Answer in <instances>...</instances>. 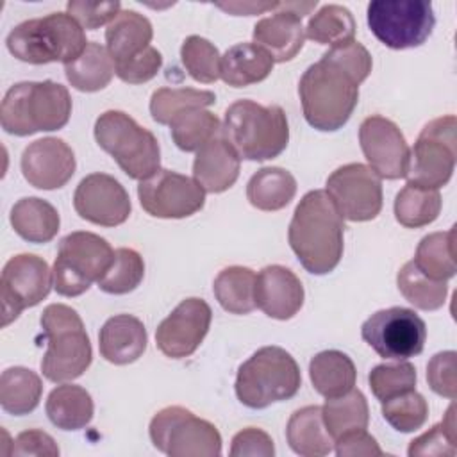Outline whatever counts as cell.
Segmentation results:
<instances>
[{
  "label": "cell",
  "mask_w": 457,
  "mask_h": 457,
  "mask_svg": "<svg viewBox=\"0 0 457 457\" xmlns=\"http://www.w3.org/2000/svg\"><path fill=\"white\" fill-rule=\"evenodd\" d=\"M345 221L325 189H312L295 207L287 239L300 264L312 275L330 273L343 257Z\"/></svg>",
  "instance_id": "1"
},
{
  "label": "cell",
  "mask_w": 457,
  "mask_h": 457,
  "mask_svg": "<svg viewBox=\"0 0 457 457\" xmlns=\"http://www.w3.org/2000/svg\"><path fill=\"white\" fill-rule=\"evenodd\" d=\"M359 86L361 82L350 71L323 54L298 82L307 123L321 132L339 130L357 107Z\"/></svg>",
  "instance_id": "2"
},
{
  "label": "cell",
  "mask_w": 457,
  "mask_h": 457,
  "mask_svg": "<svg viewBox=\"0 0 457 457\" xmlns=\"http://www.w3.org/2000/svg\"><path fill=\"white\" fill-rule=\"evenodd\" d=\"M70 114V91L54 80L18 82L7 89L0 105L2 129L12 136L59 130Z\"/></svg>",
  "instance_id": "3"
},
{
  "label": "cell",
  "mask_w": 457,
  "mask_h": 457,
  "mask_svg": "<svg viewBox=\"0 0 457 457\" xmlns=\"http://www.w3.org/2000/svg\"><path fill=\"white\" fill-rule=\"evenodd\" d=\"M221 136L241 159L268 161L286 150L289 143V123L280 105L237 100L225 111Z\"/></svg>",
  "instance_id": "4"
},
{
  "label": "cell",
  "mask_w": 457,
  "mask_h": 457,
  "mask_svg": "<svg viewBox=\"0 0 457 457\" xmlns=\"http://www.w3.org/2000/svg\"><path fill=\"white\" fill-rule=\"evenodd\" d=\"M84 29L68 12H50L18 23L7 34L11 55L29 64L75 61L87 46Z\"/></svg>",
  "instance_id": "5"
},
{
  "label": "cell",
  "mask_w": 457,
  "mask_h": 457,
  "mask_svg": "<svg viewBox=\"0 0 457 457\" xmlns=\"http://www.w3.org/2000/svg\"><path fill=\"white\" fill-rule=\"evenodd\" d=\"M39 323L46 339L43 375L59 384L84 375L93 361V350L79 312L64 303H50L43 309Z\"/></svg>",
  "instance_id": "6"
},
{
  "label": "cell",
  "mask_w": 457,
  "mask_h": 457,
  "mask_svg": "<svg viewBox=\"0 0 457 457\" xmlns=\"http://www.w3.org/2000/svg\"><path fill=\"white\" fill-rule=\"evenodd\" d=\"M302 386L296 361L280 346H262L248 357L236 375V396L250 409L293 398Z\"/></svg>",
  "instance_id": "7"
},
{
  "label": "cell",
  "mask_w": 457,
  "mask_h": 457,
  "mask_svg": "<svg viewBox=\"0 0 457 457\" xmlns=\"http://www.w3.org/2000/svg\"><path fill=\"white\" fill-rule=\"evenodd\" d=\"M95 139L134 180H146L161 170L157 137L123 111L102 112L95 121Z\"/></svg>",
  "instance_id": "8"
},
{
  "label": "cell",
  "mask_w": 457,
  "mask_h": 457,
  "mask_svg": "<svg viewBox=\"0 0 457 457\" xmlns=\"http://www.w3.org/2000/svg\"><path fill=\"white\" fill-rule=\"evenodd\" d=\"M114 261V250L98 234L77 230L64 236L54 261V287L61 296H79L98 282Z\"/></svg>",
  "instance_id": "9"
},
{
  "label": "cell",
  "mask_w": 457,
  "mask_h": 457,
  "mask_svg": "<svg viewBox=\"0 0 457 457\" xmlns=\"http://www.w3.org/2000/svg\"><path fill=\"white\" fill-rule=\"evenodd\" d=\"M457 155V120L453 114L428 121L409 152L407 184L425 189L446 186L453 175Z\"/></svg>",
  "instance_id": "10"
},
{
  "label": "cell",
  "mask_w": 457,
  "mask_h": 457,
  "mask_svg": "<svg viewBox=\"0 0 457 457\" xmlns=\"http://www.w3.org/2000/svg\"><path fill=\"white\" fill-rule=\"evenodd\" d=\"M148 432L154 446L170 457H218L221 453L218 428L180 405L161 409L152 418Z\"/></svg>",
  "instance_id": "11"
},
{
  "label": "cell",
  "mask_w": 457,
  "mask_h": 457,
  "mask_svg": "<svg viewBox=\"0 0 457 457\" xmlns=\"http://www.w3.org/2000/svg\"><path fill=\"white\" fill-rule=\"evenodd\" d=\"M366 18L373 36L393 50L421 46L436 25L432 4L427 0H373Z\"/></svg>",
  "instance_id": "12"
},
{
  "label": "cell",
  "mask_w": 457,
  "mask_h": 457,
  "mask_svg": "<svg viewBox=\"0 0 457 457\" xmlns=\"http://www.w3.org/2000/svg\"><path fill=\"white\" fill-rule=\"evenodd\" d=\"M362 339L384 359L407 361L423 352L425 321L407 307H389L371 314L361 327Z\"/></svg>",
  "instance_id": "13"
},
{
  "label": "cell",
  "mask_w": 457,
  "mask_h": 457,
  "mask_svg": "<svg viewBox=\"0 0 457 457\" xmlns=\"http://www.w3.org/2000/svg\"><path fill=\"white\" fill-rule=\"evenodd\" d=\"M54 286V271L36 253L11 257L0 275L2 327L12 323L23 309L45 300Z\"/></svg>",
  "instance_id": "14"
},
{
  "label": "cell",
  "mask_w": 457,
  "mask_h": 457,
  "mask_svg": "<svg viewBox=\"0 0 457 457\" xmlns=\"http://www.w3.org/2000/svg\"><path fill=\"white\" fill-rule=\"evenodd\" d=\"M343 220L370 221L382 211V180L366 164L339 166L327 179V189Z\"/></svg>",
  "instance_id": "15"
},
{
  "label": "cell",
  "mask_w": 457,
  "mask_h": 457,
  "mask_svg": "<svg viewBox=\"0 0 457 457\" xmlns=\"http://www.w3.org/2000/svg\"><path fill=\"white\" fill-rule=\"evenodd\" d=\"M137 196L150 216L162 220L187 218L205 204V191L195 179L164 168L139 182Z\"/></svg>",
  "instance_id": "16"
},
{
  "label": "cell",
  "mask_w": 457,
  "mask_h": 457,
  "mask_svg": "<svg viewBox=\"0 0 457 457\" xmlns=\"http://www.w3.org/2000/svg\"><path fill=\"white\" fill-rule=\"evenodd\" d=\"M359 143L370 168L380 179L405 177L411 148L395 121L378 114L368 116L359 127Z\"/></svg>",
  "instance_id": "17"
},
{
  "label": "cell",
  "mask_w": 457,
  "mask_h": 457,
  "mask_svg": "<svg viewBox=\"0 0 457 457\" xmlns=\"http://www.w3.org/2000/svg\"><path fill=\"white\" fill-rule=\"evenodd\" d=\"M212 311L202 298L182 300L157 327V348L170 359H184L196 352L209 332Z\"/></svg>",
  "instance_id": "18"
},
{
  "label": "cell",
  "mask_w": 457,
  "mask_h": 457,
  "mask_svg": "<svg viewBox=\"0 0 457 457\" xmlns=\"http://www.w3.org/2000/svg\"><path fill=\"white\" fill-rule=\"evenodd\" d=\"M75 212L100 227H118L130 216L132 204L125 187L107 173L84 177L73 195Z\"/></svg>",
  "instance_id": "19"
},
{
  "label": "cell",
  "mask_w": 457,
  "mask_h": 457,
  "mask_svg": "<svg viewBox=\"0 0 457 457\" xmlns=\"http://www.w3.org/2000/svg\"><path fill=\"white\" fill-rule=\"evenodd\" d=\"M21 173L37 189H59L73 177L77 161L71 146L61 137H41L21 154Z\"/></svg>",
  "instance_id": "20"
},
{
  "label": "cell",
  "mask_w": 457,
  "mask_h": 457,
  "mask_svg": "<svg viewBox=\"0 0 457 457\" xmlns=\"http://www.w3.org/2000/svg\"><path fill=\"white\" fill-rule=\"evenodd\" d=\"M303 286L286 266L271 264L255 278V305L273 320H291L303 305Z\"/></svg>",
  "instance_id": "21"
},
{
  "label": "cell",
  "mask_w": 457,
  "mask_h": 457,
  "mask_svg": "<svg viewBox=\"0 0 457 457\" xmlns=\"http://www.w3.org/2000/svg\"><path fill=\"white\" fill-rule=\"evenodd\" d=\"M253 41L264 48L275 62H287L296 57L305 41L302 18L282 7L278 2L271 16L259 20L253 27Z\"/></svg>",
  "instance_id": "22"
},
{
  "label": "cell",
  "mask_w": 457,
  "mask_h": 457,
  "mask_svg": "<svg viewBox=\"0 0 457 457\" xmlns=\"http://www.w3.org/2000/svg\"><path fill=\"white\" fill-rule=\"evenodd\" d=\"M239 170L241 157L221 134L205 143L193 161V179L207 193L230 189L239 177Z\"/></svg>",
  "instance_id": "23"
},
{
  "label": "cell",
  "mask_w": 457,
  "mask_h": 457,
  "mask_svg": "<svg viewBox=\"0 0 457 457\" xmlns=\"http://www.w3.org/2000/svg\"><path fill=\"white\" fill-rule=\"evenodd\" d=\"M148 336L143 321L132 314L109 318L98 334V348L105 361L125 366L136 362L146 350Z\"/></svg>",
  "instance_id": "24"
},
{
  "label": "cell",
  "mask_w": 457,
  "mask_h": 457,
  "mask_svg": "<svg viewBox=\"0 0 457 457\" xmlns=\"http://www.w3.org/2000/svg\"><path fill=\"white\" fill-rule=\"evenodd\" d=\"M152 37L150 20L132 9H121L105 29V45L114 64L125 62L146 50Z\"/></svg>",
  "instance_id": "25"
},
{
  "label": "cell",
  "mask_w": 457,
  "mask_h": 457,
  "mask_svg": "<svg viewBox=\"0 0 457 457\" xmlns=\"http://www.w3.org/2000/svg\"><path fill=\"white\" fill-rule=\"evenodd\" d=\"M291 450L302 457H323L334 450V437L328 434L320 405H305L295 411L286 427Z\"/></svg>",
  "instance_id": "26"
},
{
  "label": "cell",
  "mask_w": 457,
  "mask_h": 457,
  "mask_svg": "<svg viewBox=\"0 0 457 457\" xmlns=\"http://www.w3.org/2000/svg\"><path fill=\"white\" fill-rule=\"evenodd\" d=\"M275 61L255 43H237L221 55L220 79L232 87H246L262 82Z\"/></svg>",
  "instance_id": "27"
},
{
  "label": "cell",
  "mask_w": 457,
  "mask_h": 457,
  "mask_svg": "<svg viewBox=\"0 0 457 457\" xmlns=\"http://www.w3.org/2000/svg\"><path fill=\"white\" fill-rule=\"evenodd\" d=\"M14 232L29 243L52 241L61 225L57 209L37 196H25L18 200L9 214Z\"/></svg>",
  "instance_id": "28"
},
{
  "label": "cell",
  "mask_w": 457,
  "mask_h": 457,
  "mask_svg": "<svg viewBox=\"0 0 457 457\" xmlns=\"http://www.w3.org/2000/svg\"><path fill=\"white\" fill-rule=\"evenodd\" d=\"M48 420L61 430H80L93 420L95 405L91 395L75 384L62 382L46 398Z\"/></svg>",
  "instance_id": "29"
},
{
  "label": "cell",
  "mask_w": 457,
  "mask_h": 457,
  "mask_svg": "<svg viewBox=\"0 0 457 457\" xmlns=\"http://www.w3.org/2000/svg\"><path fill=\"white\" fill-rule=\"evenodd\" d=\"M309 377L314 389L325 398H336L355 386L353 361L339 350H323L309 362Z\"/></svg>",
  "instance_id": "30"
},
{
  "label": "cell",
  "mask_w": 457,
  "mask_h": 457,
  "mask_svg": "<svg viewBox=\"0 0 457 457\" xmlns=\"http://www.w3.org/2000/svg\"><path fill=\"white\" fill-rule=\"evenodd\" d=\"M296 195L295 177L278 166L257 170L246 184V198L259 211H280Z\"/></svg>",
  "instance_id": "31"
},
{
  "label": "cell",
  "mask_w": 457,
  "mask_h": 457,
  "mask_svg": "<svg viewBox=\"0 0 457 457\" xmlns=\"http://www.w3.org/2000/svg\"><path fill=\"white\" fill-rule=\"evenodd\" d=\"M114 73V61L107 48L95 41H89L86 50L75 61L64 64V75L71 87L84 93L104 89L109 86Z\"/></svg>",
  "instance_id": "32"
},
{
  "label": "cell",
  "mask_w": 457,
  "mask_h": 457,
  "mask_svg": "<svg viewBox=\"0 0 457 457\" xmlns=\"http://www.w3.org/2000/svg\"><path fill=\"white\" fill-rule=\"evenodd\" d=\"M43 382L39 375L23 366H12L0 377V405L5 412L23 416L32 412L41 400Z\"/></svg>",
  "instance_id": "33"
},
{
  "label": "cell",
  "mask_w": 457,
  "mask_h": 457,
  "mask_svg": "<svg viewBox=\"0 0 457 457\" xmlns=\"http://www.w3.org/2000/svg\"><path fill=\"white\" fill-rule=\"evenodd\" d=\"M255 278L253 270L246 266L223 268L212 284V291L220 305L232 314H248L255 305Z\"/></svg>",
  "instance_id": "34"
},
{
  "label": "cell",
  "mask_w": 457,
  "mask_h": 457,
  "mask_svg": "<svg viewBox=\"0 0 457 457\" xmlns=\"http://www.w3.org/2000/svg\"><path fill=\"white\" fill-rule=\"evenodd\" d=\"M414 266L434 280H448L455 275V227L446 232L425 236L416 248Z\"/></svg>",
  "instance_id": "35"
},
{
  "label": "cell",
  "mask_w": 457,
  "mask_h": 457,
  "mask_svg": "<svg viewBox=\"0 0 457 457\" xmlns=\"http://www.w3.org/2000/svg\"><path fill=\"white\" fill-rule=\"evenodd\" d=\"M321 416L334 441L346 432L366 428L370 421L366 396L353 387L341 396L327 398L325 405L321 407Z\"/></svg>",
  "instance_id": "36"
},
{
  "label": "cell",
  "mask_w": 457,
  "mask_h": 457,
  "mask_svg": "<svg viewBox=\"0 0 457 457\" xmlns=\"http://www.w3.org/2000/svg\"><path fill=\"white\" fill-rule=\"evenodd\" d=\"M170 132L173 143L182 152H198L205 143L221 134V123L211 111L195 107L173 118Z\"/></svg>",
  "instance_id": "37"
},
{
  "label": "cell",
  "mask_w": 457,
  "mask_h": 457,
  "mask_svg": "<svg viewBox=\"0 0 457 457\" xmlns=\"http://www.w3.org/2000/svg\"><path fill=\"white\" fill-rule=\"evenodd\" d=\"M441 204L443 200L437 189L405 184L395 198V218L407 228H420L437 220Z\"/></svg>",
  "instance_id": "38"
},
{
  "label": "cell",
  "mask_w": 457,
  "mask_h": 457,
  "mask_svg": "<svg viewBox=\"0 0 457 457\" xmlns=\"http://www.w3.org/2000/svg\"><path fill=\"white\" fill-rule=\"evenodd\" d=\"M305 37L330 48L355 39V20L352 12L337 4L323 5L305 25Z\"/></svg>",
  "instance_id": "39"
},
{
  "label": "cell",
  "mask_w": 457,
  "mask_h": 457,
  "mask_svg": "<svg viewBox=\"0 0 457 457\" xmlns=\"http://www.w3.org/2000/svg\"><path fill=\"white\" fill-rule=\"evenodd\" d=\"M216 102V95L195 87H159L150 98V114L154 121L170 125L180 112L195 107H209Z\"/></svg>",
  "instance_id": "40"
},
{
  "label": "cell",
  "mask_w": 457,
  "mask_h": 457,
  "mask_svg": "<svg viewBox=\"0 0 457 457\" xmlns=\"http://www.w3.org/2000/svg\"><path fill=\"white\" fill-rule=\"evenodd\" d=\"M396 284L403 298L421 311H436L443 307L448 295L446 280L428 278L414 266L412 261L405 262L400 268L396 275Z\"/></svg>",
  "instance_id": "41"
},
{
  "label": "cell",
  "mask_w": 457,
  "mask_h": 457,
  "mask_svg": "<svg viewBox=\"0 0 457 457\" xmlns=\"http://www.w3.org/2000/svg\"><path fill=\"white\" fill-rule=\"evenodd\" d=\"M145 277L143 257L132 248L114 250V261L107 273L96 282L104 293L127 295L134 291Z\"/></svg>",
  "instance_id": "42"
},
{
  "label": "cell",
  "mask_w": 457,
  "mask_h": 457,
  "mask_svg": "<svg viewBox=\"0 0 457 457\" xmlns=\"http://www.w3.org/2000/svg\"><path fill=\"white\" fill-rule=\"evenodd\" d=\"M180 61L186 71L204 84L216 82L221 70V55L218 48L202 36H187L180 46Z\"/></svg>",
  "instance_id": "43"
},
{
  "label": "cell",
  "mask_w": 457,
  "mask_h": 457,
  "mask_svg": "<svg viewBox=\"0 0 457 457\" xmlns=\"http://www.w3.org/2000/svg\"><path fill=\"white\" fill-rule=\"evenodd\" d=\"M382 403L384 420L398 432H414L421 428L428 418V403L416 389L405 391Z\"/></svg>",
  "instance_id": "44"
},
{
  "label": "cell",
  "mask_w": 457,
  "mask_h": 457,
  "mask_svg": "<svg viewBox=\"0 0 457 457\" xmlns=\"http://www.w3.org/2000/svg\"><path fill=\"white\" fill-rule=\"evenodd\" d=\"M409 457L443 455L453 457L457 453V428H455V403H452L437 425L411 441Z\"/></svg>",
  "instance_id": "45"
},
{
  "label": "cell",
  "mask_w": 457,
  "mask_h": 457,
  "mask_svg": "<svg viewBox=\"0 0 457 457\" xmlns=\"http://www.w3.org/2000/svg\"><path fill=\"white\" fill-rule=\"evenodd\" d=\"M416 368L407 361L378 364L368 375L371 393L378 402H384L405 391H412L416 387Z\"/></svg>",
  "instance_id": "46"
},
{
  "label": "cell",
  "mask_w": 457,
  "mask_h": 457,
  "mask_svg": "<svg viewBox=\"0 0 457 457\" xmlns=\"http://www.w3.org/2000/svg\"><path fill=\"white\" fill-rule=\"evenodd\" d=\"M457 353L453 350L436 353L427 364V382L430 389L445 398L457 396Z\"/></svg>",
  "instance_id": "47"
},
{
  "label": "cell",
  "mask_w": 457,
  "mask_h": 457,
  "mask_svg": "<svg viewBox=\"0 0 457 457\" xmlns=\"http://www.w3.org/2000/svg\"><path fill=\"white\" fill-rule=\"evenodd\" d=\"M66 11L73 16L79 25L86 30H95L102 25H109L118 12L121 11V4L114 2H86V0H71L66 4Z\"/></svg>",
  "instance_id": "48"
},
{
  "label": "cell",
  "mask_w": 457,
  "mask_h": 457,
  "mask_svg": "<svg viewBox=\"0 0 457 457\" xmlns=\"http://www.w3.org/2000/svg\"><path fill=\"white\" fill-rule=\"evenodd\" d=\"M161 66H162V55L152 45L141 54H137L136 57L125 62L114 64L116 75L129 84H143L152 80L159 73Z\"/></svg>",
  "instance_id": "49"
},
{
  "label": "cell",
  "mask_w": 457,
  "mask_h": 457,
  "mask_svg": "<svg viewBox=\"0 0 457 457\" xmlns=\"http://www.w3.org/2000/svg\"><path fill=\"white\" fill-rule=\"evenodd\" d=\"M327 57H330L332 61H336L339 66H343L346 71H350L359 82H364L368 79V75L371 73V55L370 52L359 43V41H350L346 45L341 46H334L328 48L325 52Z\"/></svg>",
  "instance_id": "50"
},
{
  "label": "cell",
  "mask_w": 457,
  "mask_h": 457,
  "mask_svg": "<svg viewBox=\"0 0 457 457\" xmlns=\"http://www.w3.org/2000/svg\"><path fill=\"white\" fill-rule=\"evenodd\" d=\"M228 453L230 457H273L275 445L268 432L255 427H246L232 437Z\"/></svg>",
  "instance_id": "51"
},
{
  "label": "cell",
  "mask_w": 457,
  "mask_h": 457,
  "mask_svg": "<svg viewBox=\"0 0 457 457\" xmlns=\"http://www.w3.org/2000/svg\"><path fill=\"white\" fill-rule=\"evenodd\" d=\"M11 455H37V457H57L59 446L54 437L39 428H29L16 436L12 441Z\"/></svg>",
  "instance_id": "52"
},
{
  "label": "cell",
  "mask_w": 457,
  "mask_h": 457,
  "mask_svg": "<svg viewBox=\"0 0 457 457\" xmlns=\"http://www.w3.org/2000/svg\"><path fill=\"white\" fill-rule=\"evenodd\" d=\"M336 453L339 457H380L384 455L377 439L366 432V428L352 430L334 441Z\"/></svg>",
  "instance_id": "53"
},
{
  "label": "cell",
  "mask_w": 457,
  "mask_h": 457,
  "mask_svg": "<svg viewBox=\"0 0 457 457\" xmlns=\"http://www.w3.org/2000/svg\"><path fill=\"white\" fill-rule=\"evenodd\" d=\"M216 7L232 12L236 16H252V14H262L266 11H273L278 7V2H266V4H255V2H228V4H216Z\"/></svg>",
  "instance_id": "54"
}]
</instances>
